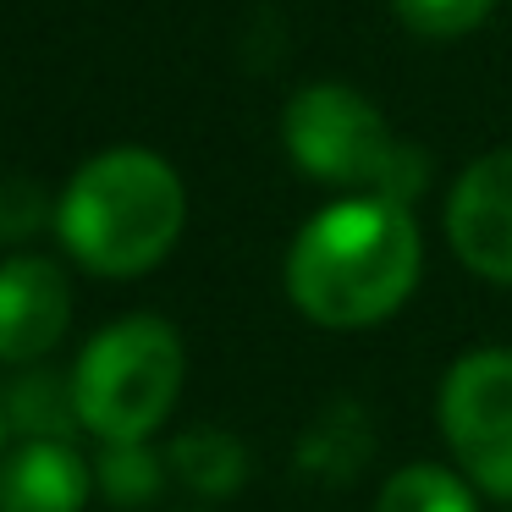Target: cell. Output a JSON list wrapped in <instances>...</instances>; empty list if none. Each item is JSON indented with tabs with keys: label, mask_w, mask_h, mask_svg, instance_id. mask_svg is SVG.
Here are the masks:
<instances>
[{
	"label": "cell",
	"mask_w": 512,
	"mask_h": 512,
	"mask_svg": "<svg viewBox=\"0 0 512 512\" xmlns=\"http://www.w3.org/2000/svg\"><path fill=\"white\" fill-rule=\"evenodd\" d=\"M419 287V226L402 199L347 193L325 204L287 254V298L331 331H364Z\"/></svg>",
	"instance_id": "6da1fadb"
},
{
	"label": "cell",
	"mask_w": 512,
	"mask_h": 512,
	"mask_svg": "<svg viewBox=\"0 0 512 512\" xmlns=\"http://www.w3.org/2000/svg\"><path fill=\"white\" fill-rule=\"evenodd\" d=\"M188 221L182 177L149 149H105L67 182L56 232L94 276H144L177 248Z\"/></svg>",
	"instance_id": "7a4b0ae2"
},
{
	"label": "cell",
	"mask_w": 512,
	"mask_h": 512,
	"mask_svg": "<svg viewBox=\"0 0 512 512\" xmlns=\"http://www.w3.org/2000/svg\"><path fill=\"white\" fill-rule=\"evenodd\" d=\"M281 144L303 177L342 193L402 199L424 188V155L391 138V122L375 100L347 83H309L281 111Z\"/></svg>",
	"instance_id": "3957f363"
},
{
	"label": "cell",
	"mask_w": 512,
	"mask_h": 512,
	"mask_svg": "<svg viewBox=\"0 0 512 512\" xmlns=\"http://www.w3.org/2000/svg\"><path fill=\"white\" fill-rule=\"evenodd\" d=\"M182 369H188L182 336L166 320L133 314L105 325L72 369L83 430H94L100 441H144L166 424L182 391Z\"/></svg>",
	"instance_id": "277c9868"
},
{
	"label": "cell",
	"mask_w": 512,
	"mask_h": 512,
	"mask_svg": "<svg viewBox=\"0 0 512 512\" xmlns=\"http://www.w3.org/2000/svg\"><path fill=\"white\" fill-rule=\"evenodd\" d=\"M441 435L479 490L512 501V347H474L446 369Z\"/></svg>",
	"instance_id": "5b68a950"
},
{
	"label": "cell",
	"mask_w": 512,
	"mask_h": 512,
	"mask_svg": "<svg viewBox=\"0 0 512 512\" xmlns=\"http://www.w3.org/2000/svg\"><path fill=\"white\" fill-rule=\"evenodd\" d=\"M446 237H452V254L474 276L512 287V149L479 155L452 182Z\"/></svg>",
	"instance_id": "8992f818"
},
{
	"label": "cell",
	"mask_w": 512,
	"mask_h": 512,
	"mask_svg": "<svg viewBox=\"0 0 512 512\" xmlns=\"http://www.w3.org/2000/svg\"><path fill=\"white\" fill-rule=\"evenodd\" d=\"M72 320V287L61 265L12 254L0 265V364H34L61 342Z\"/></svg>",
	"instance_id": "52a82bcc"
},
{
	"label": "cell",
	"mask_w": 512,
	"mask_h": 512,
	"mask_svg": "<svg viewBox=\"0 0 512 512\" xmlns=\"http://www.w3.org/2000/svg\"><path fill=\"white\" fill-rule=\"evenodd\" d=\"M94 468L72 441H23L0 457V512H83Z\"/></svg>",
	"instance_id": "ba28073f"
},
{
	"label": "cell",
	"mask_w": 512,
	"mask_h": 512,
	"mask_svg": "<svg viewBox=\"0 0 512 512\" xmlns=\"http://www.w3.org/2000/svg\"><path fill=\"white\" fill-rule=\"evenodd\" d=\"M0 402H6V424H12V435H23V441H72V430L83 424L72 380L50 375V369L17 375L12 386L0 391Z\"/></svg>",
	"instance_id": "9c48e42d"
},
{
	"label": "cell",
	"mask_w": 512,
	"mask_h": 512,
	"mask_svg": "<svg viewBox=\"0 0 512 512\" xmlns=\"http://www.w3.org/2000/svg\"><path fill=\"white\" fill-rule=\"evenodd\" d=\"M171 468L188 490L199 496H232L248 474V452L237 446V435L226 430H188L171 446Z\"/></svg>",
	"instance_id": "30bf717a"
},
{
	"label": "cell",
	"mask_w": 512,
	"mask_h": 512,
	"mask_svg": "<svg viewBox=\"0 0 512 512\" xmlns=\"http://www.w3.org/2000/svg\"><path fill=\"white\" fill-rule=\"evenodd\" d=\"M375 512H479L468 474H452L441 463H408L386 479Z\"/></svg>",
	"instance_id": "8fae6325"
},
{
	"label": "cell",
	"mask_w": 512,
	"mask_h": 512,
	"mask_svg": "<svg viewBox=\"0 0 512 512\" xmlns=\"http://www.w3.org/2000/svg\"><path fill=\"white\" fill-rule=\"evenodd\" d=\"M94 485L105 490V501L116 507H144L160 490V457L144 441H105L100 463H94Z\"/></svg>",
	"instance_id": "7c38bea8"
},
{
	"label": "cell",
	"mask_w": 512,
	"mask_h": 512,
	"mask_svg": "<svg viewBox=\"0 0 512 512\" xmlns=\"http://www.w3.org/2000/svg\"><path fill=\"white\" fill-rule=\"evenodd\" d=\"M496 0H391V12L419 39H457L490 17Z\"/></svg>",
	"instance_id": "4fadbf2b"
},
{
	"label": "cell",
	"mask_w": 512,
	"mask_h": 512,
	"mask_svg": "<svg viewBox=\"0 0 512 512\" xmlns=\"http://www.w3.org/2000/svg\"><path fill=\"white\" fill-rule=\"evenodd\" d=\"M45 226V193L23 177L0 182V237H28Z\"/></svg>",
	"instance_id": "5bb4252c"
},
{
	"label": "cell",
	"mask_w": 512,
	"mask_h": 512,
	"mask_svg": "<svg viewBox=\"0 0 512 512\" xmlns=\"http://www.w3.org/2000/svg\"><path fill=\"white\" fill-rule=\"evenodd\" d=\"M6 435H12V424H6V402H0V446H6Z\"/></svg>",
	"instance_id": "9a60e30c"
},
{
	"label": "cell",
	"mask_w": 512,
	"mask_h": 512,
	"mask_svg": "<svg viewBox=\"0 0 512 512\" xmlns=\"http://www.w3.org/2000/svg\"><path fill=\"white\" fill-rule=\"evenodd\" d=\"M182 512H199V507H182Z\"/></svg>",
	"instance_id": "2e32d148"
}]
</instances>
